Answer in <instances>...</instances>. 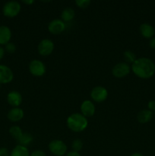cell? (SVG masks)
Wrapping results in <instances>:
<instances>
[{
  "label": "cell",
  "mask_w": 155,
  "mask_h": 156,
  "mask_svg": "<svg viewBox=\"0 0 155 156\" xmlns=\"http://www.w3.org/2000/svg\"><path fill=\"white\" fill-rule=\"evenodd\" d=\"M132 71L137 77L142 79L151 78L155 73V63L147 57L137 58L131 66Z\"/></svg>",
  "instance_id": "1"
},
{
  "label": "cell",
  "mask_w": 155,
  "mask_h": 156,
  "mask_svg": "<svg viewBox=\"0 0 155 156\" xmlns=\"http://www.w3.org/2000/svg\"><path fill=\"white\" fill-rule=\"evenodd\" d=\"M66 124L70 130L74 133H81L88 127V118L81 113H74L68 117Z\"/></svg>",
  "instance_id": "2"
},
{
  "label": "cell",
  "mask_w": 155,
  "mask_h": 156,
  "mask_svg": "<svg viewBox=\"0 0 155 156\" xmlns=\"http://www.w3.org/2000/svg\"><path fill=\"white\" fill-rule=\"evenodd\" d=\"M49 150L55 156H64L67 154V145L62 140H53L49 143Z\"/></svg>",
  "instance_id": "3"
},
{
  "label": "cell",
  "mask_w": 155,
  "mask_h": 156,
  "mask_svg": "<svg viewBox=\"0 0 155 156\" xmlns=\"http://www.w3.org/2000/svg\"><path fill=\"white\" fill-rule=\"evenodd\" d=\"M21 10V6L18 2L9 1L3 5L2 13L7 18H15L19 15Z\"/></svg>",
  "instance_id": "4"
},
{
  "label": "cell",
  "mask_w": 155,
  "mask_h": 156,
  "mask_svg": "<svg viewBox=\"0 0 155 156\" xmlns=\"http://www.w3.org/2000/svg\"><path fill=\"white\" fill-rule=\"evenodd\" d=\"M29 71L30 74L36 77H41L44 76L46 72V68L43 62L40 59H33L30 61L28 66Z\"/></svg>",
  "instance_id": "5"
},
{
  "label": "cell",
  "mask_w": 155,
  "mask_h": 156,
  "mask_svg": "<svg viewBox=\"0 0 155 156\" xmlns=\"http://www.w3.org/2000/svg\"><path fill=\"white\" fill-rule=\"evenodd\" d=\"M132 71V69L129 64L126 63V62H119L115 64L112 69V74L114 77L121 79L127 76Z\"/></svg>",
  "instance_id": "6"
},
{
  "label": "cell",
  "mask_w": 155,
  "mask_h": 156,
  "mask_svg": "<svg viewBox=\"0 0 155 156\" xmlns=\"http://www.w3.org/2000/svg\"><path fill=\"white\" fill-rule=\"evenodd\" d=\"M54 43L50 39H43L39 43L37 47L38 53L42 56H48L54 50Z\"/></svg>",
  "instance_id": "7"
},
{
  "label": "cell",
  "mask_w": 155,
  "mask_h": 156,
  "mask_svg": "<svg viewBox=\"0 0 155 156\" xmlns=\"http://www.w3.org/2000/svg\"><path fill=\"white\" fill-rule=\"evenodd\" d=\"M91 98L94 101L101 103L106 100L108 98V91L103 86H96L91 90Z\"/></svg>",
  "instance_id": "8"
},
{
  "label": "cell",
  "mask_w": 155,
  "mask_h": 156,
  "mask_svg": "<svg viewBox=\"0 0 155 156\" xmlns=\"http://www.w3.org/2000/svg\"><path fill=\"white\" fill-rule=\"evenodd\" d=\"M65 27H66L65 23L61 19H59V18L52 20L48 24L49 32L54 35H58L62 34V32L65 31Z\"/></svg>",
  "instance_id": "9"
},
{
  "label": "cell",
  "mask_w": 155,
  "mask_h": 156,
  "mask_svg": "<svg viewBox=\"0 0 155 156\" xmlns=\"http://www.w3.org/2000/svg\"><path fill=\"white\" fill-rule=\"evenodd\" d=\"M14 79V73L9 66L0 64V85L10 83Z\"/></svg>",
  "instance_id": "10"
},
{
  "label": "cell",
  "mask_w": 155,
  "mask_h": 156,
  "mask_svg": "<svg viewBox=\"0 0 155 156\" xmlns=\"http://www.w3.org/2000/svg\"><path fill=\"white\" fill-rule=\"evenodd\" d=\"M81 114L85 117H91L94 115L96 111L95 105L94 102L90 100H85L81 103L80 107Z\"/></svg>",
  "instance_id": "11"
},
{
  "label": "cell",
  "mask_w": 155,
  "mask_h": 156,
  "mask_svg": "<svg viewBox=\"0 0 155 156\" xmlns=\"http://www.w3.org/2000/svg\"><path fill=\"white\" fill-rule=\"evenodd\" d=\"M7 101L13 108H19L23 101L22 95L17 91H12L8 94Z\"/></svg>",
  "instance_id": "12"
},
{
  "label": "cell",
  "mask_w": 155,
  "mask_h": 156,
  "mask_svg": "<svg viewBox=\"0 0 155 156\" xmlns=\"http://www.w3.org/2000/svg\"><path fill=\"white\" fill-rule=\"evenodd\" d=\"M139 31L146 39H151L155 35V28L149 23H142L139 27Z\"/></svg>",
  "instance_id": "13"
},
{
  "label": "cell",
  "mask_w": 155,
  "mask_h": 156,
  "mask_svg": "<svg viewBox=\"0 0 155 156\" xmlns=\"http://www.w3.org/2000/svg\"><path fill=\"white\" fill-rule=\"evenodd\" d=\"M24 117V112L21 108H13L9 111L7 117L10 121L18 122L22 120Z\"/></svg>",
  "instance_id": "14"
},
{
  "label": "cell",
  "mask_w": 155,
  "mask_h": 156,
  "mask_svg": "<svg viewBox=\"0 0 155 156\" xmlns=\"http://www.w3.org/2000/svg\"><path fill=\"white\" fill-rule=\"evenodd\" d=\"M12 38V30L5 25L0 26V45H6Z\"/></svg>",
  "instance_id": "15"
},
{
  "label": "cell",
  "mask_w": 155,
  "mask_h": 156,
  "mask_svg": "<svg viewBox=\"0 0 155 156\" xmlns=\"http://www.w3.org/2000/svg\"><path fill=\"white\" fill-rule=\"evenodd\" d=\"M153 112L149 111L148 109L141 110L137 114V120L138 121V123L144 124V123L150 122L153 118Z\"/></svg>",
  "instance_id": "16"
},
{
  "label": "cell",
  "mask_w": 155,
  "mask_h": 156,
  "mask_svg": "<svg viewBox=\"0 0 155 156\" xmlns=\"http://www.w3.org/2000/svg\"><path fill=\"white\" fill-rule=\"evenodd\" d=\"M75 16V12L74 9L71 7H67L62 10L61 14V20L65 23L70 22L74 19Z\"/></svg>",
  "instance_id": "17"
},
{
  "label": "cell",
  "mask_w": 155,
  "mask_h": 156,
  "mask_svg": "<svg viewBox=\"0 0 155 156\" xmlns=\"http://www.w3.org/2000/svg\"><path fill=\"white\" fill-rule=\"evenodd\" d=\"M30 153L27 147L17 145L10 152V156H30Z\"/></svg>",
  "instance_id": "18"
},
{
  "label": "cell",
  "mask_w": 155,
  "mask_h": 156,
  "mask_svg": "<svg viewBox=\"0 0 155 156\" xmlns=\"http://www.w3.org/2000/svg\"><path fill=\"white\" fill-rule=\"evenodd\" d=\"M33 140V137L30 133L27 132H24L23 133L22 136L20 138V140L18 141V145H21V146H25L27 147L29 145L31 144V143Z\"/></svg>",
  "instance_id": "19"
},
{
  "label": "cell",
  "mask_w": 155,
  "mask_h": 156,
  "mask_svg": "<svg viewBox=\"0 0 155 156\" xmlns=\"http://www.w3.org/2000/svg\"><path fill=\"white\" fill-rule=\"evenodd\" d=\"M9 132V134H10L17 142L20 140V138H21V136H22L23 133H24L22 131V129H21V128L18 126H11Z\"/></svg>",
  "instance_id": "20"
},
{
  "label": "cell",
  "mask_w": 155,
  "mask_h": 156,
  "mask_svg": "<svg viewBox=\"0 0 155 156\" xmlns=\"http://www.w3.org/2000/svg\"><path fill=\"white\" fill-rule=\"evenodd\" d=\"M123 58H124V60L126 61V63L128 64H132L137 59L135 53L131 50L125 51L123 53Z\"/></svg>",
  "instance_id": "21"
},
{
  "label": "cell",
  "mask_w": 155,
  "mask_h": 156,
  "mask_svg": "<svg viewBox=\"0 0 155 156\" xmlns=\"http://www.w3.org/2000/svg\"><path fill=\"white\" fill-rule=\"evenodd\" d=\"M83 142L80 140V139H75L73 140L71 143V148H72V151L76 152H79L83 148Z\"/></svg>",
  "instance_id": "22"
},
{
  "label": "cell",
  "mask_w": 155,
  "mask_h": 156,
  "mask_svg": "<svg viewBox=\"0 0 155 156\" xmlns=\"http://www.w3.org/2000/svg\"><path fill=\"white\" fill-rule=\"evenodd\" d=\"M91 2L90 0H76L75 1V5L78 8L82 9H87L90 6Z\"/></svg>",
  "instance_id": "23"
},
{
  "label": "cell",
  "mask_w": 155,
  "mask_h": 156,
  "mask_svg": "<svg viewBox=\"0 0 155 156\" xmlns=\"http://www.w3.org/2000/svg\"><path fill=\"white\" fill-rule=\"evenodd\" d=\"M16 46L13 43L9 42L5 45V51H6L9 53H14L16 51Z\"/></svg>",
  "instance_id": "24"
},
{
  "label": "cell",
  "mask_w": 155,
  "mask_h": 156,
  "mask_svg": "<svg viewBox=\"0 0 155 156\" xmlns=\"http://www.w3.org/2000/svg\"><path fill=\"white\" fill-rule=\"evenodd\" d=\"M30 156H46L45 152L40 149H36V150L33 151V152L30 153Z\"/></svg>",
  "instance_id": "25"
},
{
  "label": "cell",
  "mask_w": 155,
  "mask_h": 156,
  "mask_svg": "<svg viewBox=\"0 0 155 156\" xmlns=\"http://www.w3.org/2000/svg\"><path fill=\"white\" fill-rule=\"evenodd\" d=\"M147 108H148L149 111H152V112H155V101L151 100L150 101H148L147 103Z\"/></svg>",
  "instance_id": "26"
},
{
  "label": "cell",
  "mask_w": 155,
  "mask_h": 156,
  "mask_svg": "<svg viewBox=\"0 0 155 156\" xmlns=\"http://www.w3.org/2000/svg\"><path fill=\"white\" fill-rule=\"evenodd\" d=\"M0 156H10V152L7 148H0Z\"/></svg>",
  "instance_id": "27"
},
{
  "label": "cell",
  "mask_w": 155,
  "mask_h": 156,
  "mask_svg": "<svg viewBox=\"0 0 155 156\" xmlns=\"http://www.w3.org/2000/svg\"><path fill=\"white\" fill-rule=\"evenodd\" d=\"M149 46L151 49H155V37H152L151 39H150L149 41Z\"/></svg>",
  "instance_id": "28"
},
{
  "label": "cell",
  "mask_w": 155,
  "mask_h": 156,
  "mask_svg": "<svg viewBox=\"0 0 155 156\" xmlns=\"http://www.w3.org/2000/svg\"><path fill=\"white\" fill-rule=\"evenodd\" d=\"M65 156H81L80 155L79 152H74V151H71L69 152H67V154L65 155Z\"/></svg>",
  "instance_id": "29"
},
{
  "label": "cell",
  "mask_w": 155,
  "mask_h": 156,
  "mask_svg": "<svg viewBox=\"0 0 155 156\" xmlns=\"http://www.w3.org/2000/svg\"><path fill=\"white\" fill-rule=\"evenodd\" d=\"M5 55V49L0 46V60L3 58Z\"/></svg>",
  "instance_id": "30"
},
{
  "label": "cell",
  "mask_w": 155,
  "mask_h": 156,
  "mask_svg": "<svg viewBox=\"0 0 155 156\" xmlns=\"http://www.w3.org/2000/svg\"><path fill=\"white\" fill-rule=\"evenodd\" d=\"M33 2H34V1H33V0H25V1H23V3H24V4H27V5H32Z\"/></svg>",
  "instance_id": "31"
},
{
  "label": "cell",
  "mask_w": 155,
  "mask_h": 156,
  "mask_svg": "<svg viewBox=\"0 0 155 156\" xmlns=\"http://www.w3.org/2000/svg\"><path fill=\"white\" fill-rule=\"evenodd\" d=\"M130 156H144V155H143L141 153H140V152H135V153L132 154Z\"/></svg>",
  "instance_id": "32"
},
{
  "label": "cell",
  "mask_w": 155,
  "mask_h": 156,
  "mask_svg": "<svg viewBox=\"0 0 155 156\" xmlns=\"http://www.w3.org/2000/svg\"><path fill=\"white\" fill-rule=\"evenodd\" d=\"M154 116H155V112H154Z\"/></svg>",
  "instance_id": "33"
}]
</instances>
